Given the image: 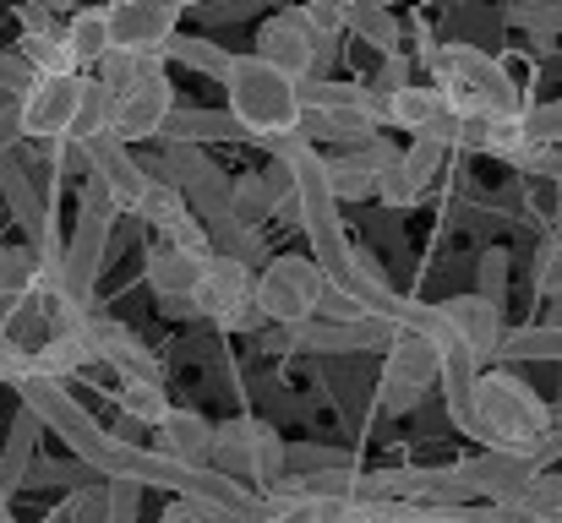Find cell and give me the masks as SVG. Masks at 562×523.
Listing matches in <instances>:
<instances>
[{
    "instance_id": "2e32d148",
    "label": "cell",
    "mask_w": 562,
    "mask_h": 523,
    "mask_svg": "<svg viewBox=\"0 0 562 523\" xmlns=\"http://www.w3.org/2000/svg\"><path fill=\"white\" fill-rule=\"evenodd\" d=\"M481 376L486 365L475 360V349L464 344L459 333L442 344V409H448V425L459 436H475L481 442Z\"/></svg>"
},
{
    "instance_id": "83f0119b",
    "label": "cell",
    "mask_w": 562,
    "mask_h": 523,
    "mask_svg": "<svg viewBox=\"0 0 562 523\" xmlns=\"http://www.w3.org/2000/svg\"><path fill=\"white\" fill-rule=\"evenodd\" d=\"M66 44H71V55H77V66L82 71H99L110 55H115V44H110V16H104V5H88V11H71L66 16Z\"/></svg>"
},
{
    "instance_id": "9a60e30c",
    "label": "cell",
    "mask_w": 562,
    "mask_h": 523,
    "mask_svg": "<svg viewBox=\"0 0 562 523\" xmlns=\"http://www.w3.org/2000/svg\"><path fill=\"white\" fill-rule=\"evenodd\" d=\"M284 333V349L295 354H387L398 344L404 328H393L387 317H372V322H306V328H279Z\"/></svg>"
},
{
    "instance_id": "7a4b0ae2",
    "label": "cell",
    "mask_w": 562,
    "mask_h": 523,
    "mask_svg": "<svg viewBox=\"0 0 562 523\" xmlns=\"http://www.w3.org/2000/svg\"><path fill=\"white\" fill-rule=\"evenodd\" d=\"M224 99H229V115L246 132V143H257L268 154L279 143L301 137V126H306L301 82L284 77L279 66H268L262 55H235V66L224 77Z\"/></svg>"
},
{
    "instance_id": "4316f807",
    "label": "cell",
    "mask_w": 562,
    "mask_h": 523,
    "mask_svg": "<svg viewBox=\"0 0 562 523\" xmlns=\"http://www.w3.org/2000/svg\"><path fill=\"white\" fill-rule=\"evenodd\" d=\"M132 218H137L143 229H154L159 240H170L176 229H187L196 213H191V202L181 196V185H170V180H148V191H143V207H137Z\"/></svg>"
},
{
    "instance_id": "836d02e7",
    "label": "cell",
    "mask_w": 562,
    "mask_h": 523,
    "mask_svg": "<svg viewBox=\"0 0 562 523\" xmlns=\"http://www.w3.org/2000/svg\"><path fill=\"white\" fill-rule=\"evenodd\" d=\"M503 22H508V27H525L541 49H552V38H562V0H519V5H503Z\"/></svg>"
},
{
    "instance_id": "f5cc1de1",
    "label": "cell",
    "mask_w": 562,
    "mask_h": 523,
    "mask_svg": "<svg viewBox=\"0 0 562 523\" xmlns=\"http://www.w3.org/2000/svg\"><path fill=\"white\" fill-rule=\"evenodd\" d=\"M0 382H5V376H0Z\"/></svg>"
},
{
    "instance_id": "8d00e7d4",
    "label": "cell",
    "mask_w": 562,
    "mask_h": 523,
    "mask_svg": "<svg viewBox=\"0 0 562 523\" xmlns=\"http://www.w3.org/2000/svg\"><path fill=\"white\" fill-rule=\"evenodd\" d=\"M508 284H514V257H508L503 246L481 251V262H475V295H486V300L503 311V306H508Z\"/></svg>"
},
{
    "instance_id": "d4e9b609",
    "label": "cell",
    "mask_w": 562,
    "mask_h": 523,
    "mask_svg": "<svg viewBox=\"0 0 562 523\" xmlns=\"http://www.w3.org/2000/svg\"><path fill=\"white\" fill-rule=\"evenodd\" d=\"M207 143H246L229 110H176L159 148H207Z\"/></svg>"
},
{
    "instance_id": "f6af8a7d",
    "label": "cell",
    "mask_w": 562,
    "mask_h": 523,
    "mask_svg": "<svg viewBox=\"0 0 562 523\" xmlns=\"http://www.w3.org/2000/svg\"><path fill=\"white\" fill-rule=\"evenodd\" d=\"M530 508H541L547 519H562V469H547V475H541V486H536Z\"/></svg>"
},
{
    "instance_id": "ac0fdd59",
    "label": "cell",
    "mask_w": 562,
    "mask_h": 523,
    "mask_svg": "<svg viewBox=\"0 0 562 523\" xmlns=\"http://www.w3.org/2000/svg\"><path fill=\"white\" fill-rule=\"evenodd\" d=\"M437 306H442L448 328H453L464 344L475 349V360L497 371V354H503V339H508L503 311H497L486 295H475V289H470V295H448V300H437Z\"/></svg>"
},
{
    "instance_id": "d6a6232c",
    "label": "cell",
    "mask_w": 562,
    "mask_h": 523,
    "mask_svg": "<svg viewBox=\"0 0 562 523\" xmlns=\"http://www.w3.org/2000/svg\"><path fill=\"white\" fill-rule=\"evenodd\" d=\"M104 519H110V480H93V486L66 491L38 523H104Z\"/></svg>"
},
{
    "instance_id": "4dcf8cb0",
    "label": "cell",
    "mask_w": 562,
    "mask_h": 523,
    "mask_svg": "<svg viewBox=\"0 0 562 523\" xmlns=\"http://www.w3.org/2000/svg\"><path fill=\"white\" fill-rule=\"evenodd\" d=\"M115 409H121V420H132V425H143V431H159L170 414H176V403H170V393L159 387V382H115Z\"/></svg>"
},
{
    "instance_id": "603a6c76",
    "label": "cell",
    "mask_w": 562,
    "mask_h": 523,
    "mask_svg": "<svg viewBox=\"0 0 562 523\" xmlns=\"http://www.w3.org/2000/svg\"><path fill=\"white\" fill-rule=\"evenodd\" d=\"M202 257L176 251L170 240H154L143 251V284L154 289V300H196V284H202Z\"/></svg>"
},
{
    "instance_id": "f907efd6",
    "label": "cell",
    "mask_w": 562,
    "mask_h": 523,
    "mask_svg": "<svg viewBox=\"0 0 562 523\" xmlns=\"http://www.w3.org/2000/svg\"><path fill=\"white\" fill-rule=\"evenodd\" d=\"M547 322H552V328H562V295H558V300H547Z\"/></svg>"
},
{
    "instance_id": "30bf717a",
    "label": "cell",
    "mask_w": 562,
    "mask_h": 523,
    "mask_svg": "<svg viewBox=\"0 0 562 523\" xmlns=\"http://www.w3.org/2000/svg\"><path fill=\"white\" fill-rule=\"evenodd\" d=\"M251 55H262L268 66H279V71L295 77V82H317V77L328 71V60H334V44L317 38V33L301 22V11H273V16L257 22V49H251Z\"/></svg>"
},
{
    "instance_id": "60d3db41",
    "label": "cell",
    "mask_w": 562,
    "mask_h": 523,
    "mask_svg": "<svg viewBox=\"0 0 562 523\" xmlns=\"http://www.w3.org/2000/svg\"><path fill=\"white\" fill-rule=\"evenodd\" d=\"M301 22L317 33V38H339L345 33V5H334V0H312V5H301Z\"/></svg>"
},
{
    "instance_id": "ffe728a7",
    "label": "cell",
    "mask_w": 562,
    "mask_h": 523,
    "mask_svg": "<svg viewBox=\"0 0 562 523\" xmlns=\"http://www.w3.org/2000/svg\"><path fill=\"white\" fill-rule=\"evenodd\" d=\"M88 159H93V180L110 191V202L132 218L137 207H143V191H148V170H143V159L126 148V143H115V137H99V143H88Z\"/></svg>"
},
{
    "instance_id": "e0dca14e",
    "label": "cell",
    "mask_w": 562,
    "mask_h": 523,
    "mask_svg": "<svg viewBox=\"0 0 562 523\" xmlns=\"http://www.w3.org/2000/svg\"><path fill=\"white\" fill-rule=\"evenodd\" d=\"M88 344H93V365L115 371V382H159V387H165V365H159V354L143 344L126 322H115V317H93V322H88Z\"/></svg>"
},
{
    "instance_id": "7402d4cb",
    "label": "cell",
    "mask_w": 562,
    "mask_h": 523,
    "mask_svg": "<svg viewBox=\"0 0 562 523\" xmlns=\"http://www.w3.org/2000/svg\"><path fill=\"white\" fill-rule=\"evenodd\" d=\"M159 442V453L165 458H176V464H187V469H213V453H218V425L207 420V414H196V409H176L159 431H154Z\"/></svg>"
},
{
    "instance_id": "7bdbcfd3",
    "label": "cell",
    "mask_w": 562,
    "mask_h": 523,
    "mask_svg": "<svg viewBox=\"0 0 562 523\" xmlns=\"http://www.w3.org/2000/svg\"><path fill=\"white\" fill-rule=\"evenodd\" d=\"M33 82H38V77L16 60V49H0V99H22Z\"/></svg>"
},
{
    "instance_id": "7dc6e473",
    "label": "cell",
    "mask_w": 562,
    "mask_h": 523,
    "mask_svg": "<svg viewBox=\"0 0 562 523\" xmlns=\"http://www.w3.org/2000/svg\"><path fill=\"white\" fill-rule=\"evenodd\" d=\"M426 523H475V508H431Z\"/></svg>"
},
{
    "instance_id": "f1b7e54d",
    "label": "cell",
    "mask_w": 562,
    "mask_h": 523,
    "mask_svg": "<svg viewBox=\"0 0 562 523\" xmlns=\"http://www.w3.org/2000/svg\"><path fill=\"white\" fill-rule=\"evenodd\" d=\"M16 60L33 71V77H77L82 66H77V55H71V44H66V27H55V33H22L16 38ZM88 77V71H82Z\"/></svg>"
},
{
    "instance_id": "e575fe53",
    "label": "cell",
    "mask_w": 562,
    "mask_h": 523,
    "mask_svg": "<svg viewBox=\"0 0 562 523\" xmlns=\"http://www.w3.org/2000/svg\"><path fill=\"white\" fill-rule=\"evenodd\" d=\"M530 295L536 300H558L562 295V229H547L536 240V257H530Z\"/></svg>"
},
{
    "instance_id": "f35d334b",
    "label": "cell",
    "mask_w": 562,
    "mask_h": 523,
    "mask_svg": "<svg viewBox=\"0 0 562 523\" xmlns=\"http://www.w3.org/2000/svg\"><path fill=\"white\" fill-rule=\"evenodd\" d=\"M328 469H356L350 453L323 447V442H290V475H328Z\"/></svg>"
},
{
    "instance_id": "ab89813d",
    "label": "cell",
    "mask_w": 562,
    "mask_h": 523,
    "mask_svg": "<svg viewBox=\"0 0 562 523\" xmlns=\"http://www.w3.org/2000/svg\"><path fill=\"white\" fill-rule=\"evenodd\" d=\"M525 137H530L536 148H558L562 143V99H547V104H536V110L525 115Z\"/></svg>"
},
{
    "instance_id": "7c38bea8",
    "label": "cell",
    "mask_w": 562,
    "mask_h": 523,
    "mask_svg": "<svg viewBox=\"0 0 562 523\" xmlns=\"http://www.w3.org/2000/svg\"><path fill=\"white\" fill-rule=\"evenodd\" d=\"M82 93H88V77H82V71H77V77H38V82L16 99V110H22V137H27L33 148L77 137Z\"/></svg>"
},
{
    "instance_id": "d590c367",
    "label": "cell",
    "mask_w": 562,
    "mask_h": 523,
    "mask_svg": "<svg viewBox=\"0 0 562 523\" xmlns=\"http://www.w3.org/2000/svg\"><path fill=\"white\" fill-rule=\"evenodd\" d=\"M38 284V251L22 240V246H0V300H16V295H33Z\"/></svg>"
},
{
    "instance_id": "5b68a950",
    "label": "cell",
    "mask_w": 562,
    "mask_h": 523,
    "mask_svg": "<svg viewBox=\"0 0 562 523\" xmlns=\"http://www.w3.org/2000/svg\"><path fill=\"white\" fill-rule=\"evenodd\" d=\"M115 218L121 207L110 202V191L99 180H88L77 191V218H71V235H66V268H60V284L66 295L93 311V295H99V278L110 268V251H115Z\"/></svg>"
},
{
    "instance_id": "5bb4252c",
    "label": "cell",
    "mask_w": 562,
    "mask_h": 523,
    "mask_svg": "<svg viewBox=\"0 0 562 523\" xmlns=\"http://www.w3.org/2000/svg\"><path fill=\"white\" fill-rule=\"evenodd\" d=\"M459 469H464V486H470L475 508L530 502L541 475H547L536 458H519V453H475V458H459Z\"/></svg>"
},
{
    "instance_id": "6da1fadb",
    "label": "cell",
    "mask_w": 562,
    "mask_h": 523,
    "mask_svg": "<svg viewBox=\"0 0 562 523\" xmlns=\"http://www.w3.org/2000/svg\"><path fill=\"white\" fill-rule=\"evenodd\" d=\"M420 60L431 71V88L459 110V121H525L536 110L514 66L481 44H459V38L426 44Z\"/></svg>"
},
{
    "instance_id": "ee69618b",
    "label": "cell",
    "mask_w": 562,
    "mask_h": 523,
    "mask_svg": "<svg viewBox=\"0 0 562 523\" xmlns=\"http://www.w3.org/2000/svg\"><path fill=\"white\" fill-rule=\"evenodd\" d=\"M16 143H27L22 137V110H16V99H0V164L16 154Z\"/></svg>"
},
{
    "instance_id": "bcb514c9",
    "label": "cell",
    "mask_w": 562,
    "mask_h": 523,
    "mask_svg": "<svg viewBox=\"0 0 562 523\" xmlns=\"http://www.w3.org/2000/svg\"><path fill=\"white\" fill-rule=\"evenodd\" d=\"M492 519L497 523H552L541 508H530V502H514V508H492Z\"/></svg>"
},
{
    "instance_id": "4fadbf2b",
    "label": "cell",
    "mask_w": 562,
    "mask_h": 523,
    "mask_svg": "<svg viewBox=\"0 0 562 523\" xmlns=\"http://www.w3.org/2000/svg\"><path fill=\"white\" fill-rule=\"evenodd\" d=\"M387 132H409V143H431V148H442V154H453L459 143H464V121H459V110L426 82H409L404 93H393L387 99Z\"/></svg>"
},
{
    "instance_id": "681fc988",
    "label": "cell",
    "mask_w": 562,
    "mask_h": 523,
    "mask_svg": "<svg viewBox=\"0 0 562 523\" xmlns=\"http://www.w3.org/2000/svg\"><path fill=\"white\" fill-rule=\"evenodd\" d=\"M558 458H562V420H558V431H552V442L541 447V458H536V464H541V469H552Z\"/></svg>"
},
{
    "instance_id": "277c9868",
    "label": "cell",
    "mask_w": 562,
    "mask_h": 523,
    "mask_svg": "<svg viewBox=\"0 0 562 523\" xmlns=\"http://www.w3.org/2000/svg\"><path fill=\"white\" fill-rule=\"evenodd\" d=\"M110 99H115V126L110 137L126 143V148H143V143H159L170 115L181 110L176 104V82L165 71V60H137V55H110L99 71H93Z\"/></svg>"
},
{
    "instance_id": "f546056e",
    "label": "cell",
    "mask_w": 562,
    "mask_h": 523,
    "mask_svg": "<svg viewBox=\"0 0 562 523\" xmlns=\"http://www.w3.org/2000/svg\"><path fill=\"white\" fill-rule=\"evenodd\" d=\"M497 365H562V328L552 322H530V328H508V339H503V354H497Z\"/></svg>"
},
{
    "instance_id": "74e56055",
    "label": "cell",
    "mask_w": 562,
    "mask_h": 523,
    "mask_svg": "<svg viewBox=\"0 0 562 523\" xmlns=\"http://www.w3.org/2000/svg\"><path fill=\"white\" fill-rule=\"evenodd\" d=\"M235 213H240V224H251V229H262V224L273 218V196H268L262 170H240L235 174Z\"/></svg>"
},
{
    "instance_id": "8fae6325",
    "label": "cell",
    "mask_w": 562,
    "mask_h": 523,
    "mask_svg": "<svg viewBox=\"0 0 562 523\" xmlns=\"http://www.w3.org/2000/svg\"><path fill=\"white\" fill-rule=\"evenodd\" d=\"M104 16H110V44H115V55L165 60V49H170L176 33H181L187 5H170V0H115V5H104Z\"/></svg>"
},
{
    "instance_id": "816d5d0a",
    "label": "cell",
    "mask_w": 562,
    "mask_h": 523,
    "mask_svg": "<svg viewBox=\"0 0 562 523\" xmlns=\"http://www.w3.org/2000/svg\"><path fill=\"white\" fill-rule=\"evenodd\" d=\"M0 523H16V519H11V508H5V502H0Z\"/></svg>"
},
{
    "instance_id": "ba28073f",
    "label": "cell",
    "mask_w": 562,
    "mask_h": 523,
    "mask_svg": "<svg viewBox=\"0 0 562 523\" xmlns=\"http://www.w3.org/2000/svg\"><path fill=\"white\" fill-rule=\"evenodd\" d=\"M196 317L213 322L218 333H262L268 317L257 306V273L235 257H207L202 284H196Z\"/></svg>"
},
{
    "instance_id": "44dd1931",
    "label": "cell",
    "mask_w": 562,
    "mask_h": 523,
    "mask_svg": "<svg viewBox=\"0 0 562 523\" xmlns=\"http://www.w3.org/2000/svg\"><path fill=\"white\" fill-rule=\"evenodd\" d=\"M38 436H44L38 414L16 403L11 431L0 436V502H5V508L16 502V491H27V480H33V469H38Z\"/></svg>"
},
{
    "instance_id": "8992f818",
    "label": "cell",
    "mask_w": 562,
    "mask_h": 523,
    "mask_svg": "<svg viewBox=\"0 0 562 523\" xmlns=\"http://www.w3.org/2000/svg\"><path fill=\"white\" fill-rule=\"evenodd\" d=\"M213 469L229 475V480H240L246 491L257 486V497H268L290 475V442H284L279 425H268L257 414H229V420H218Z\"/></svg>"
},
{
    "instance_id": "cb8c5ba5",
    "label": "cell",
    "mask_w": 562,
    "mask_h": 523,
    "mask_svg": "<svg viewBox=\"0 0 562 523\" xmlns=\"http://www.w3.org/2000/svg\"><path fill=\"white\" fill-rule=\"evenodd\" d=\"M382 132H387V126H376L372 115H345V110H306V126H301V137H306L312 148H339V154L367 148Z\"/></svg>"
},
{
    "instance_id": "b9f144b4",
    "label": "cell",
    "mask_w": 562,
    "mask_h": 523,
    "mask_svg": "<svg viewBox=\"0 0 562 523\" xmlns=\"http://www.w3.org/2000/svg\"><path fill=\"white\" fill-rule=\"evenodd\" d=\"M104 523H143V486L110 480V519Z\"/></svg>"
},
{
    "instance_id": "9c48e42d",
    "label": "cell",
    "mask_w": 562,
    "mask_h": 523,
    "mask_svg": "<svg viewBox=\"0 0 562 523\" xmlns=\"http://www.w3.org/2000/svg\"><path fill=\"white\" fill-rule=\"evenodd\" d=\"M437 387H442V344H431L426 333H398V344L382 354L376 403L387 414H415Z\"/></svg>"
},
{
    "instance_id": "484cf974",
    "label": "cell",
    "mask_w": 562,
    "mask_h": 523,
    "mask_svg": "<svg viewBox=\"0 0 562 523\" xmlns=\"http://www.w3.org/2000/svg\"><path fill=\"white\" fill-rule=\"evenodd\" d=\"M345 33H356L382 60L404 55V22H398L387 5H376V0H350V5H345Z\"/></svg>"
},
{
    "instance_id": "52a82bcc",
    "label": "cell",
    "mask_w": 562,
    "mask_h": 523,
    "mask_svg": "<svg viewBox=\"0 0 562 523\" xmlns=\"http://www.w3.org/2000/svg\"><path fill=\"white\" fill-rule=\"evenodd\" d=\"M328 295V273L306 257V251H279L262 273H257V306L273 328H306L317 322Z\"/></svg>"
},
{
    "instance_id": "1f68e13d",
    "label": "cell",
    "mask_w": 562,
    "mask_h": 523,
    "mask_svg": "<svg viewBox=\"0 0 562 523\" xmlns=\"http://www.w3.org/2000/svg\"><path fill=\"white\" fill-rule=\"evenodd\" d=\"M165 60H176V66H187V71H202V77H213V82H224L229 66H235L229 44H218V38H207V33H176V44L165 49Z\"/></svg>"
},
{
    "instance_id": "3957f363",
    "label": "cell",
    "mask_w": 562,
    "mask_h": 523,
    "mask_svg": "<svg viewBox=\"0 0 562 523\" xmlns=\"http://www.w3.org/2000/svg\"><path fill=\"white\" fill-rule=\"evenodd\" d=\"M558 414L552 403L508 365L481 376V447L486 453H519V458H541V447L552 442Z\"/></svg>"
},
{
    "instance_id": "c3c4849f",
    "label": "cell",
    "mask_w": 562,
    "mask_h": 523,
    "mask_svg": "<svg viewBox=\"0 0 562 523\" xmlns=\"http://www.w3.org/2000/svg\"><path fill=\"white\" fill-rule=\"evenodd\" d=\"M251 11H257V5H246V0H240V5H207L213 22H235V16H251Z\"/></svg>"
},
{
    "instance_id": "d6986e66",
    "label": "cell",
    "mask_w": 562,
    "mask_h": 523,
    "mask_svg": "<svg viewBox=\"0 0 562 523\" xmlns=\"http://www.w3.org/2000/svg\"><path fill=\"white\" fill-rule=\"evenodd\" d=\"M442 148H431V143H404V154H398V164L382 174V185H376V202L382 207H393V213H404V207H420V196L437 185V174H442Z\"/></svg>"
}]
</instances>
